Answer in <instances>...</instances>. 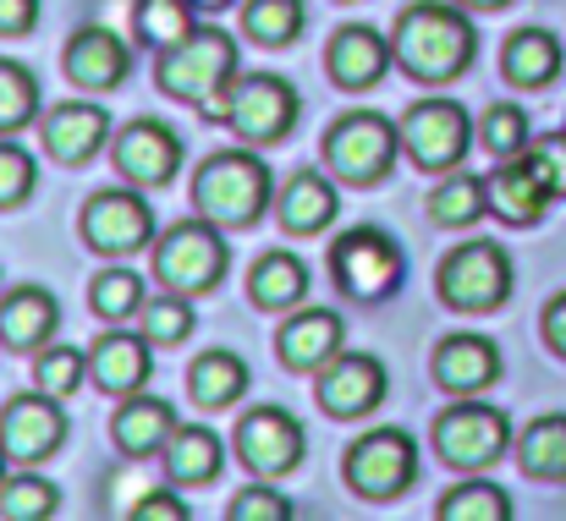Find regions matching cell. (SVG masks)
Here are the masks:
<instances>
[{"instance_id":"cell-20","label":"cell","mask_w":566,"mask_h":521,"mask_svg":"<svg viewBox=\"0 0 566 521\" xmlns=\"http://www.w3.org/2000/svg\"><path fill=\"white\" fill-rule=\"evenodd\" d=\"M127 66H133V55H127V44L111 28H77L72 44H66V72L83 88H99L105 94V88H116L127 77Z\"/></svg>"},{"instance_id":"cell-50","label":"cell","mask_w":566,"mask_h":521,"mask_svg":"<svg viewBox=\"0 0 566 521\" xmlns=\"http://www.w3.org/2000/svg\"><path fill=\"white\" fill-rule=\"evenodd\" d=\"M468 6H506V0H468Z\"/></svg>"},{"instance_id":"cell-11","label":"cell","mask_w":566,"mask_h":521,"mask_svg":"<svg viewBox=\"0 0 566 521\" xmlns=\"http://www.w3.org/2000/svg\"><path fill=\"white\" fill-rule=\"evenodd\" d=\"M66 439V412H61V395L50 390H33V395H11L0 406V450L22 467H39L61 450Z\"/></svg>"},{"instance_id":"cell-41","label":"cell","mask_w":566,"mask_h":521,"mask_svg":"<svg viewBox=\"0 0 566 521\" xmlns=\"http://www.w3.org/2000/svg\"><path fill=\"white\" fill-rule=\"evenodd\" d=\"M83 373H88V357L72 347H39V362H33V379H39V390H50V395H72L77 384H83Z\"/></svg>"},{"instance_id":"cell-30","label":"cell","mask_w":566,"mask_h":521,"mask_svg":"<svg viewBox=\"0 0 566 521\" xmlns=\"http://www.w3.org/2000/svg\"><path fill=\"white\" fill-rule=\"evenodd\" d=\"M188 390L198 406H231V401L248 390V368H242V357H231V351H203L188 368Z\"/></svg>"},{"instance_id":"cell-40","label":"cell","mask_w":566,"mask_h":521,"mask_svg":"<svg viewBox=\"0 0 566 521\" xmlns=\"http://www.w3.org/2000/svg\"><path fill=\"white\" fill-rule=\"evenodd\" d=\"M192 308L182 302V291L177 297H155V302H144V336L155 341V347H177V341H188L192 336Z\"/></svg>"},{"instance_id":"cell-48","label":"cell","mask_w":566,"mask_h":521,"mask_svg":"<svg viewBox=\"0 0 566 521\" xmlns=\"http://www.w3.org/2000/svg\"><path fill=\"white\" fill-rule=\"evenodd\" d=\"M198 11H220V6H231V0H192Z\"/></svg>"},{"instance_id":"cell-34","label":"cell","mask_w":566,"mask_h":521,"mask_svg":"<svg viewBox=\"0 0 566 521\" xmlns=\"http://www.w3.org/2000/svg\"><path fill=\"white\" fill-rule=\"evenodd\" d=\"M88 308L99 313V319H133V313H144V275H133V269H105L94 286H88Z\"/></svg>"},{"instance_id":"cell-13","label":"cell","mask_w":566,"mask_h":521,"mask_svg":"<svg viewBox=\"0 0 566 521\" xmlns=\"http://www.w3.org/2000/svg\"><path fill=\"white\" fill-rule=\"evenodd\" d=\"M237 461L259 478H281L303 461V423L281 406H253L237 423Z\"/></svg>"},{"instance_id":"cell-4","label":"cell","mask_w":566,"mask_h":521,"mask_svg":"<svg viewBox=\"0 0 566 521\" xmlns=\"http://www.w3.org/2000/svg\"><path fill=\"white\" fill-rule=\"evenodd\" d=\"M226 264H231V247H226V236H220L214 220H182V225H171V231L160 236V247H155V275H160L171 291H188V297L220 286Z\"/></svg>"},{"instance_id":"cell-24","label":"cell","mask_w":566,"mask_h":521,"mask_svg":"<svg viewBox=\"0 0 566 521\" xmlns=\"http://www.w3.org/2000/svg\"><path fill=\"white\" fill-rule=\"evenodd\" d=\"M434 379L446 390L473 395V390H484V384L501 379V351L490 347L484 336H451L446 347L434 351Z\"/></svg>"},{"instance_id":"cell-9","label":"cell","mask_w":566,"mask_h":521,"mask_svg":"<svg viewBox=\"0 0 566 521\" xmlns=\"http://www.w3.org/2000/svg\"><path fill=\"white\" fill-rule=\"evenodd\" d=\"M331 269H336L342 291H353V297H364V302H379V297H390V291L401 286L407 258H401V247H396L379 225H358V231H347V236L331 247Z\"/></svg>"},{"instance_id":"cell-14","label":"cell","mask_w":566,"mask_h":521,"mask_svg":"<svg viewBox=\"0 0 566 521\" xmlns=\"http://www.w3.org/2000/svg\"><path fill=\"white\" fill-rule=\"evenodd\" d=\"M83 236L99 253H138L155 236V209L127 187H105L83 203Z\"/></svg>"},{"instance_id":"cell-3","label":"cell","mask_w":566,"mask_h":521,"mask_svg":"<svg viewBox=\"0 0 566 521\" xmlns=\"http://www.w3.org/2000/svg\"><path fill=\"white\" fill-rule=\"evenodd\" d=\"M192 203L203 220H214L220 231H242L253 225L264 209H270V171L259 155L248 149H226V155H209L198 176H192Z\"/></svg>"},{"instance_id":"cell-10","label":"cell","mask_w":566,"mask_h":521,"mask_svg":"<svg viewBox=\"0 0 566 521\" xmlns=\"http://www.w3.org/2000/svg\"><path fill=\"white\" fill-rule=\"evenodd\" d=\"M418 478V450L401 428H375L347 450V483L364 500H396Z\"/></svg>"},{"instance_id":"cell-38","label":"cell","mask_w":566,"mask_h":521,"mask_svg":"<svg viewBox=\"0 0 566 521\" xmlns=\"http://www.w3.org/2000/svg\"><path fill=\"white\" fill-rule=\"evenodd\" d=\"M242 22L259 44H292L303 33V0H248Z\"/></svg>"},{"instance_id":"cell-21","label":"cell","mask_w":566,"mask_h":521,"mask_svg":"<svg viewBox=\"0 0 566 521\" xmlns=\"http://www.w3.org/2000/svg\"><path fill=\"white\" fill-rule=\"evenodd\" d=\"M342 319L331 313V308H308V313H297L292 325H281V341H275V351H281V362L286 368H297V373H319L336 351H342Z\"/></svg>"},{"instance_id":"cell-23","label":"cell","mask_w":566,"mask_h":521,"mask_svg":"<svg viewBox=\"0 0 566 521\" xmlns=\"http://www.w3.org/2000/svg\"><path fill=\"white\" fill-rule=\"evenodd\" d=\"M385 66H390V44L379 39L375 28L353 22V28H342L331 39V77L342 88H375L385 77Z\"/></svg>"},{"instance_id":"cell-37","label":"cell","mask_w":566,"mask_h":521,"mask_svg":"<svg viewBox=\"0 0 566 521\" xmlns=\"http://www.w3.org/2000/svg\"><path fill=\"white\" fill-rule=\"evenodd\" d=\"M440 521H506L512 517V500L495 489V483H462L440 500Z\"/></svg>"},{"instance_id":"cell-49","label":"cell","mask_w":566,"mask_h":521,"mask_svg":"<svg viewBox=\"0 0 566 521\" xmlns=\"http://www.w3.org/2000/svg\"><path fill=\"white\" fill-rule=\"evenodd\" d=\"M6 461H11V456H6V450H0V483H6Z\"/></svg>"},{"instance_id":"cell-18","label":"cell","mask_w":566,"mask_h":521,"mask_svg":"<svg viewBox=\"0 0 566 521\" xmlns=\"http://www.w3.org/2000/svg\"><path fill=\"white\" fill-rule=\"evenodd\" d=\"M39 132H44V149H50L55 160L83 166V160H94V155L105 149V138H111V116H105V105H83V99H72V105H55V110L39 121Z\"/></svg>"},{"instance_id":"cell-28","label":"cell","mask_w":566,"mask_h":521,"mask_svg":"<svg viewBox=\"0 0 566 521\" xmlns=\"http://www.w3.org/2000/svg\"><path fill=\"white\" fill-rule=\"evenodd\" d=\"M248 291H253L259 308L286 313V308H297V302L308 297V264H303L297 253H264V258L253 264Z\"/></svg>"},{"instance_id":"cell-29","label":"cell","mask_w":566,"mask_h":521,"mask_svg":"<svg viewBox=\"0 0 566 521\" xmlns=\"http://www.w3.org/2000/svg\"><path fill=\"white\" fill-rule=\"evenodd\" d=\"M556 72H562V44H556V33L523 28V33L506 39V77H512L517 88H545V83H556Z\"/></svg>"},{"instance_id":"cell-44","label":"cell","mask_w":566,"mask_h":521,"mask_svg":"<svg viewBox=\"0 0 566 521\" xmlns=\"http://www.w3.org/2000/svg\"><path fill=\"white\" fill-rule=\"evenodd\" d=\"M528 160H534V171L545 176V187L566 198V132H551V138H539L534 149H528Z\"/></svg>"},{"instance_id":"cell-42","label":"cell","mask_w":566,"mask_h":521,"mask_svg":"<svg viewBox=\"0 0 566 521\" xmlns=\"http://www.w3.org/2000/svg\"><path fill=\"white\" fill-rule=\"evenodd\" d=\"M226 521H292V500H281L275 489L253 483V489L231 495V506H226Z\"/></svg>"},{"instance_id":"cell-8","label":"cell","mask_w":566,"mask_h":521,"mask_svg":"<svg viewBox=\"0 0 566 521\" xmlns=\"http://www.w3.org/2000/svg\"><path fill=\"white\" fill-rule=\"evenodd\" d=\"M512 445V423L506 412L484 406V401H468V406H451L440 423H434V450L446 467H462V472H484L506 456Z\"/></svg>"},{"instance_id":"cell-2","label":"cell","mask_w":566,"mask_h":521,"mask_svg":"<svg viewBox=\"0 0 566 521\" xmlns=\"http://www.w3.org/2000/svg\"><path fill=\"white\" fill-rule=\"evenodd\" d=\"M237 39L226 28H192L182 44L160 50V88L171 99L203 105L209 116L226 110V94L237 83Z\"/></svg>"},{"instance_id":"cell-22","label":"cell","mask_w":566,"mask_h":521,"mask_svg":"<svg viewBox=\"0 0 566 521\" xmlns=\"http://www.w3.org/2000/svg\"><path fill=\"white\" fill-rule=\"evenodd\" d=\"M61 325V302L44 286H17L0 302V341L11 351H39Z\"/></svg>"},{"instance_id":"cell-26","label":"cell","mask_w":566,"mask_h":521,"mask_svg":"<svg viewBox=\"0 0 566 521\" xmlns=\"http://www.w3.org/2000/svg\"><path fill=\"white\" fill-rule=\"evenodd\" d=\"M166 472H171V483H188V489H198V483H214L220 478V461H226V450H220V434L214 428H198V423H177V434L166 439Z\"/></svg>"},{"instance_id":"cell-33","label":"cell","mask_w":566,"mask_h":521,"mask_svg":"<svg viewBox=\"0 0 566 521\" xmlns=\"http://www.w3.org/2000/svg\"><path fill=\"white\" fill-rule=\"evenodd\" d=\"M192 11H198L192 0H138L133 28H138V39H144L149 50H171V44H182L192 28H198Z\"/></svg>"},{"instance_id":"cell-17","label":"cell","mask_w":566,"mask_h":521,"mask_svg":"<svg viewBox=\"0 0 566 521\" xmlns=\"http://www.w3.org/2000/svg\"><path fill=\"white\" fill-rule=\"evenodd\" d=\"M149 347H155L149 336L105 330V336L88 347V373H94V384H99V390H111V395H138V390L149 384V373H155Z\"/></svg>"},{"instance_id":"cell-31","label":"cell","mask_w":566,"mask_h":521,"mask_svg":"<svg viewBox=\"0 0 566 521\" xmlns=\"http://www.w3.org/2000/svg\"><path fill=\"white\" fill-rule=\"evenodd\" d=\"M528 478H545V483H566V412H551L539 423H528L523 445H517Z\"/></svg>"},{"instance_id":"cell-47","label":"cell","mask_w":566,"mask_h":521,"mask_svg":"<svg viewBox=\"0 0 566 521\" xmlns=\"http://www.w3.org/2000/svg\"><path fill=\"white\" fill-rule=\"evenodd\" d=\"M545 341H551V347L566 357V291L556 297V302H551V308H545Z\"/></svg>"},{"instance_id":"cell-1","label":"cell","mask_w":566,"mask_h":521,"mask_svg":"<svg viewBox=\"0 0 566 521\" xmlns=\"http://www.w3.org/2000/svg\"><path fill=\"white\" fill-rule=\"evenodd\" d=\"M473 50H479V33L457 6L418 0L396 17V61L423 83H446V77L468 72Z\"/></svg>"},{"instance_id":"cell-46","label":"cell","mask_w":566,"mask_h":521,"mask_svg":"<svg viewBox=\"0 0 566 521\" xmlns=\"http://www.w3.org/2000/svg\"><path fill=\"white\" fill-rule=\"evenodd\" d=\"M39 17V0H0V33H28Z\"/></svg>"},{"instance_id":"cell-45","label":"cell","mask_w":566,"mask_h":521,"mask_svg":"<svg viewBox=\"0 0 566 521\" xmlns=\"http://www.w3.org/2000/svg\"><path fill=\"white\" fill-rule=\"evenodd\" d=\"M133 517L138 521H188V500H177L171 489H155V495H144L138 506H133Z\"/></svg>"},{"instance_id":"cell-27","label":"cell","mask_w":566,"mask_h":521,"mask_svg":"<svg viewBox=\"0 0 566 521\" xmlns=\"http://www.w3.org/2000/svg\"><path fill=\"white\" fill-rule=\"evenodd\" d=\"M342 209V192L325 181L319 171H297L286 187H281V225L308 236V231H325Z\"/></svg>"},{"instance_id":"cell-7","label":"cell","mask_w":566,"mask_h":521,"mask_svg":"<svg viewBox=\"0 0 566 521\" xmlns=\"http://www.w3.org/2000/svg\"><path fill=\"white\" fill-rule=\"evenodd\" d=\"M440 297L462 313H490L512 297V258L495 242H462L440 264Z\"/></svg>"},{"instance_id":"cell-5","label":"cell","mask_w":566,"mask_h":521,"mask_svg":"<svg viewBox=\"0 0 566 521\" xmlns=\"http://www.w3.org/2000/svg\"><path fill=\"white\" fill-rule=\"evenodd\" d=\"M220 121H231L242 143H275L297 127V88L275 72H237Z\"/></svg>"},{"instance_id":"cell-32","label":"cell","mask_w":566,"mask_h":521,"mask_svg":"<svg viewBox=\"0 0 566 521\" xmlns=\"http://www.w3.org/2000/svg\"><path fill=\"white\" fill-rule=\"evenodd\" d=\"M490 209V181L479 176H446L434 192H429V220L434 225H473L479 214Z\"/></svg>"},{"instance_id":"cell-39","label":"cell","mask_w":566,"mask_h":521,"mask_svg":"<svg viewBox=\"0 0 566 521\" xmlns=\"http://www.w3.org/2000/svg\"><path fill=\"white\" fill-rule=\"evenodd\" d=\"M479 138H484V149L495 160H512V155L528 149V116L517 105H490L484 121H479Z\"/></svg>"},{"instance_id":"cell-25","label":"cell","mask_w":566,"mask_h":521,"mask_svg":"<svg viewBox=\"0 0 566 521\" xmlns=\"http://www.w3.org/2000/svg\"><path fill=\"white\" fill-rule=\"evenodd\" d=\"M177 434V412L155 395H127L116 412V445L127 456H160L166 439Z\"/></svg>"},{"instance_id":"cell-16","label":"cell","mask_w":566,"mask_h":521,"mask_svg":"<svg viewBox=\"0 0 566 521\" xmlns=\"http://www.w3.org/2000/svg\"><path fill=\"white\" fill-rule=\"evenodd\" d=\"M116 166L138 187H166L171 176L182 171V138L166 121H133L116 138Z\"/></svg>"},{"instance_id":"cell-12","label":"cell","mask_w":566,"mask_h":521,"mask_svg":"<svg viewBox=\"0 0 566 521\" xmlns=\"http://www.w3.org/2000/svg\"><path fill=\"white\" fill-rule=\"evenodd\" d=\"M401 143L423 171H451V166H462V155L473 143V121L451 99H423L401 116Z\"/></svg>"},{"instance_id":"cell-15","label":"cell","mask_w":566,"mask_h":521,"mask_svg":"<svg viewBox=\"0 0 566 521\" xmlns=\"http://www.w3.org/2000/svg\"><path fill=\"white\" fill-rule=\"evenodd\" d=\"M385 401V368L364 351H336L319 368V406L331 417H364Z\"/></svg>"},{"instance_id":"cell-6","label":"cell","mask_w":566,"mask_h":521,"mask_svg":"<svg viewBox=\"0 0 566 521\" xmlns=\"http://www.w3.org/2000/svg\"><path fill=\"white\" fill-rule=\"evenodd\" d=\"M396 149H401V127H390L379 110H353L331 127L325 138V160L336 166L342 181L353 187H375L390 176L396 166Z\"/></svg>"},{"instance_id":"cell-35","label":"cell","mask_w":566,"mask_h":521,"mask_svg":"<svg viewBox=\"0 0 566 521\" xmlns=\"http://www.w3.org/2000/svg\"><path fill=\"white\" fill-rule=\"evenodd\" d=\"M55 506H61L55 483H44V478H33V472L0 483V517L6 521H44V517H55Z\"/></svg>"},{"instance_id":"cell-43","label":"cell","mask_w":566,"mask_h":521,"mask_svg":"<svg viewBox=\"0 0 566 521\" xmlns=\"http://www.w3.org/2000/svg\"><path fill=\"white\" fill-rule=\"evenodd\" d=\"M33 192V160L17 143H0V209L22 203Z\"/></svg>"},{"instance_id":"cell-36","label":"cell","mask_w":566,"mask_h":521,"mask_svg":"<svg viewBox=\"0 0 566 521\" xmlns=\"http://www.w3.org/2000/svg\"><path fill=\"white\" fill-rule=\"evenodd\" d=\"M39 116V83L28 66L0 61V132H17Z\"/></svg>"},{"instance_id":"cell-19","label":"cell","mask_w":566,"mask_h":521,"mask_svg":"<svg viewBox=\"0 0 566 521\" xmlns=\"http://www.w3.org/2000/svg\"><path fill=\"white\" fill-rule=\"evenodd\" d=\"M551 187H545V176L534 171V160H528V149L523 155H512V160H501V171L490 176V209L506 220V225H534L545 209H551Z\"/></svg>"}]
</instances>
